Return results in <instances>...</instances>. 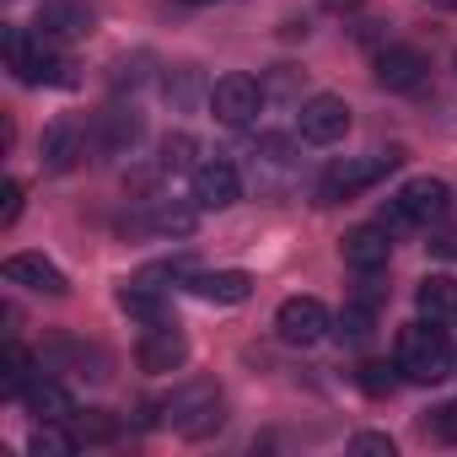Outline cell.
Returning <instances> with one entry per match:
<instances>
[{
    "instance_id": "1",
    "label": "cell",
    "mask_w": 457,
    "mask_h": 457,
    "mask_svg": "<svg viewBox=\"0 0 457 457\" xmlns=\"http://www.w3.org/2000/svg\"><path fill=\"white\" fill-rule=\"evenodd\" d=\"M393 366H398L409 382H425V387L441 382V377H452V366H457V345H452L446 323L420 318V323L398 328V355H393Z\"/></svg>"
},
{
    "instance_id": "2",
    "label": "cell",
    "mask_w": 457,
    "mask_h": 457,
    "mask_svg": "<svg viewBox=\"0 0 457 457\" xmlns=\"http://www.w3.org/2000/svg\"><path fill=\"white\" fill-rule=\"evenodd\" d=\"M398 151H366V156H345V162H334L323 178H318V204H345V199H355V194H366V188H377L382 178H393L398 172Z\"/></svg>"
},
{
    "instance_id": "3",
    "label": "cell",
    "mask_w": 457,
    "mask_h": 457,
    "mask_svg": "<svg viewBox=\"0 0 457 457\" xmlns=\"http://www.w3.org/2000/svg\"><path fill=\"white\" fill-rule=\"evenodd\" d=\"M6 65L22 87H60L71 71L38 28H6Z\"/></svg>"
},
{
    "instance_id": "4",
    "label": "cell",
    "mask_w": 457,
    "mask_h": 457,
    "mask_svg": "<svg viewBox=\"0 0 457 457\" xmlns=\"http://www.w3.org/2000/svg\"><path fill=\"white\" fill-rule=\"evenodd\" d=\"M446 210H452V188H446L441 178H409V183L387 199L382 226H387V232H414V226L441 220Z\"/></svg>"
},
{
    "instance_id": "5",
    "label": "cell",
    "mask_w": 457,
    "mask_h": 457,
    "mask_svg": "<svg viewBox=\"0 0 457 457\" xmlns=\"http://www.w3.org/2000/svg\"><path fill=\"white\" fill-rule=\"evenodd\" d=\"M259 108H264V87H259L253 76H243V71L220 76V81L210 87V113H215L226 129L253 124V119H259Z\"/></svg>"
},
{
    "instance_id": "6",
    "label": "cell",
    "mask_w": 457,
    "mask_h": 457,
    "mask_svg": "<svg viewBox=\"0 0 457 457\" xmlns=\"http://www.w3.org/2000/svg\"><path fill=\"white\" fill-rule=\"evenodd\" d=\"M188 199H194L199 210H226V204H237V199H243L237 167L226 162V156H204V162L188 172Z\"/></svg>"
},
{
    "instance_id": "7",
    "label": "cell",
    "mask_w": 457,
    "mask_h": 457,
    "mask_svg": "<svg viewBox=\"0 0 457 457\" xmlns=\"http://www.w3.org/2000/svg\"><path fill=\"white\" fill-rule=\"evenodd\" d=\"M296 135H302L307 145H334V140H345V135H350V103L334 97V92L307 97L302 113H296Z\"/></svg>"
},
{
    "instance_id": "8",
    "label": "cell",
    "mask_w": 457,
    "mask_h": 457,
    "mask_svg": "<svg viewBox=\"0 0 457 457\" xmlns=\"http://www.w3.org/2000/svg\"><path fill=\"white\" fill-rule=\"evenodd\" d=\"M275 328H280V339L286 345H318V339H328V328H334V318H328V307L318 302V296H286L280 302V312H275Z\"/></svg>"
},
{
    "instance_id": "9",
    "label": "cell",
    "mask_w": 457,
    "mask_h": 457,
    "mask_svg": "<svg viewBox=\"0 0 457 457\" xmlns=\"http://www.w3.org/2000/svg\"><path fill=\"white\" fill-rule=\"evenodd\" d=\"M140 135H145V119L135 108H103L92 119V129H87V145L97 156H124V151L140 145Z\"/></svg>"
},
{
    "instance_id": "10",
    "label": "cell",
    "mask_w": 457,
    "mask_h": 457,
    "mask_svg": "<svg viewBox=\"0 0 457 457\" xmlns=\"http://www.w3.org/2000/svg\"><path fill=\"white\" fill-rule=\"evenodd\" d=\"M135 361H140V371H151V377H172V371H183V361H188V339H183L167 318H162V323H145Z\"/></svg>"
},
{
    "instance_id": "11",
    "label": "cell",
    "mask_w": 457,
    "mask_h": 457,
    "mask_svg": "<svg viewBox=\"0 0 457 457\" xmlns=\"http://www.w3.org/2000/svg\"><path fill=\"white\" fill-rule=\"evenodd\" d=\"M183 291H194L199 302H215V307H237L253 296V275L243 270H199V275H183Z\"/></svg>"
},
{
    "instance_id": "12",
    "label": "cell",
    "mask_w": 457,
    "mask_h": 457,
    "mask_svg": "<svg viewBox=\"0 0 457 457\" xmlns=\"http://www.w3.org/2000/svg\"><path fill=\"white\" fill-rule=\"evenodd\" d=\"M387 259H393V232H387L382 220L377 226H355V232L345 237V264L355 275H382Z\"/></svg>"
},
{
    "instance_id": "13",
    "label": "cell",
    "mask_w": 457,
    "mask_h": 457,
    "mask_svg": "<svg viewBox=\"0 0 457 457\" xmlns=\"http://www.w3.org/2000/svg\"><path fill=\"white\" fill-rule=\"evenodd\" d=\"M0 275H6V286H22V291H38V296H65V275L44 259V253H12L6 264H0Z\"/></svg>"
},
{
    "instance_id": "14",
    "label": "cell",
    "mask_w": 457,
    "mask_h": 457,
    "mask_svg": "<svg viewBox=\"0 0 457 457\" xmlns=\"http://www.w3.org/2000/svg\"><path fill=\"white\" fill-rule=\"evenodd\" d=\"M425 54L420 49H409V44H387L382 54H377V87H387V92H414L420 81H425Z\"/></svg>"
},
{
    "instance_id": "15",
    "label": "cell",
    "mask_w": 457,
    "mask_h": 457,
    "mask_svg": "<svg viewBox=\"0 0 457 457\" xmlns=\"http://www.w3.org/2000/svg\"><path fill=\"white\" fill-rule=\"evenodd\" d=\"M87 151H92V145H87V129L71 124V119H54V124L44 129V140H38V156H44L49 172H71Z\"/></svg>"
},
{
    "instance_id": "16",
    "label": "cell",
    "mask_w": 457,
    "mask_h": 457,
    "mask_svg": "<svg viewBox=\"0 0 457 457\" xmlns=\"http://www.w3.org/2000/svg\"><path fill=\"white\" fill-rule=\"evenodd\" d=\"M22 409H28L38 425H71V420H76V398H71V393L54 382V377H44V371L28 382V393H22Z\"/></svg>"
},
{
    "instance_id": "17",
    "label": "cell",
    "mask_w": 457,
    "mask_h": 457,
    "mask_svg": "<svg viewBox=\"0 0 457 457\" xmlns=\"http://www.w3.org/2000/svg\"><path fill=\"white\" fill-rule=\"evenodd\" d=\"M33 28H38L49 44H71V38H87V33H92V12L81 6V0H49Z\"/></svg>"
},
{
    "instance_id": "18",
    "label": "cell",
    "mask_w": 457,
    "mask_h": 457,
    "mask_svg": "<svg viewBox=\"0 0 457 457\" xmlns=\"http://www.w3.org/2000/svg\"><path fill=\"white\" fill-rule=\"evenodd\" d=\"M199 215H204V210H199L194 199H156L140 226H145V232H156V237H188L194 226H199Z\"/></svg>"
},
{
    "instance_id": "19",
    "label": "cell",
    "mask_w": 457,
    "mask_h": 457,
    "mask_svg": "<svg viewBox=\"0 0 457 457\" xmlns=\"http://www.w3.org/2000/svg\"><path fill=\"white\" fill-rule=\"evenodd\" d=\"M414 307H420V318H430V323H457V280L425 275L420 291H414Z\"/></svg>"
},
{
    "instance_id": "20",
    "label": "cell",
    "mask_w": 457,
    "mask_h": 457,
    "mask_svg": "<svg viewBox=\"0 0 457 457\" xmlns=\"http://www.w3.org/2000/svg\"><path fill=\"white\" fill-rule=\"evenodd\" d=\"M119 307H124L129 318H140V323H162V318H167L162 286H151V275H145V280H129V286L119 291Z\"/></svg>"
},
{
    "instance_id": "21",
    "label": "cell",
    "mask_w": 457,
    "mask_h": 457,
    "mask_svg": "<svg viewBox=\"0 0 457 457\" xmlns=\"http://www.w3.org/2000/svg\"><path fill=\"white\" fill-rule=\"evenodd\" d=\"M33 377H38V361H33V355H28L17 339H12V345H6V371H0V387H6L12 398H22Z\"/></svg>"
},
{
    "instance_id": "22",
    "label": "cell",
    "mask_w": 457,
    "mask_h": 457,
    "mask_svg": "<svg viewBox=\"0 0 457 457\" xmlns=\"http://www.w3.org/2000/svg\"><path fill=\"white\" fill-rule=\"evenodd\" d=\"M71 436H76L81 446H103V441L119 436V420H108V414H76V420H71Z\"/></svg>"
},
{
    "instance_id": "23",
    "label": "cell",
    "mask_w": 457,
    "mask_h": 457,
    "mask_svg": "<svg viewBox=\"0 0 457 457\" xmlns=\"http://www.w3.org/2000/svg\"><path fill=\"white\" fill-rule=\"evenodd\" d=\"M371 318H377V307H371V302H350V307L339 312V339L361 345V339L371 334Z\"/></svg>"
},
{
    "instance_id": "24",
    "label": "cell",
    "mask_w": 457,
    "mask_h": 457,
    "mask_svg": "<svg viewBox=\"0 0 457 457\" xmlns=\"http://www.w3.org/2000/svg\"><path fill=\"white\" fill-rule=\"evenodd\" d=\"M188 156H194V140H188V135H172V140H162V156H156V167H162V172H183V167L194 172L199 162H188Z\"/></svg>"
},
{
    "instance_id": "25",
    "label": "cell",
    "mask_w": 457,
    "mask_h": 457,
    "mask_svg": "<svg viewBox=\"0 0 457 457\" xmlns=\"http://www.w3.org/2000/svg\"><path fill=\"white\" fill-rule=\"evenodd\" d=\"M28 446H33L38 457H44V452H49V457H60V452H76L81 441H76V436H65L60 425H44V430H33V441H28Z\"/></svg>"
},
{
    "instance_id": "26",
    "label": "cell",
    "mask_w": 457,
    "mask_h": 457,
    "mask_svg": "<svg viewBox=\"0 0 457 457\" xmlns=\"http://www.w3.org/2000/svg\"><path fill=\"white\" fill-rule=\"evenodd\" d=\"M17 215H22V183L6 178V188H0V226H12Z\"/></svg>"
},
{
    "instance_id": "27",
    "label": "cell",
    "mask_w": 457,
    "mask_h": 457,
    "mask_svg": "<svg viewBox=\"0 0 457 457\" xmlns=\"http://www.w3.org/2000/svg\"><path fill=\"white\" fill-rule=\"evenodd\" d=\"M350 446H355V452H371V457H393V452H398L393 436H355Z\"/></svg>"
},
{
    "instance_id": "28",
    "label": "cell",
    "mask_w": 457,
    "mask_h": 457,
    "mask_svg": "<svg viewBox=\"0 0 457 457\" xmlns=\"http://www.w3.org/2000/svg\"><path fill=\"white\" fill-rule=\"evenodd\" d=\"M382 371H387V366H366V387H371V393H382V387H393V377H382Z\"/></svg>"
},
{
    "instance_id": "29",
    "label": "cell",
    "mask_w": 457,
    "mask_h": 457,
    "mask_svg": "<svg viewBox=\"0 0 457 457\" xmlns=\"http://www.w3.org/2000/svg\"><path fill=\"white\" fill-rule=\"evenodd\" d=\"M436 425H441V436H457V403H452V409H441V420H436Z\"/></svg>"
},
{
    "instance_id": "30",
    "label": "cell",
    "mask_w": 457,
    "mask_h": 457,
    "mask_svg": "<svg viewBox=\"0 0 457 457\" xmlns=\"http://www.w3.org/2000/svg\"><path fill=\"white\" fill-rule=\"evenodd\" d=\"M323 6H334V12H355L361 0H323Z\"/></svg>"
},
{
    "instance_id": "31",
    "label": "cell",
    "mask_w": 457,
    "mask_h": 457,
    "mask_svg": "<svg viewBox=\"0 0 457 457\" xmlns=\"http://www.w3.org/2000/svg\"><path fill=\"white\" fill-rule=\"evenodd\" d=\"M172 6H215V0H172Z\"/></svg>"
},
{
    "instance_id": "32",
    "label": "cell",
    "mask_w": 457,
    "mask_h": 457,
    "mask_svg": "<svg viewBox=\"0 0 457 457\" xmlns=\"http://www.w3.org/2000/svg\"><path fill=\"white\" fill-rule=\"evenodd\" d=\"M436 6H446V12H457V0H436Z\"/></svg>"
}]
</instances>
